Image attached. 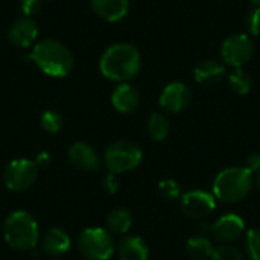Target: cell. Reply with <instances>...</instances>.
Returning a JSON list of instances; mask_svg holds the SVG:
<instances>
[{"mask_svg": "<svg viewBox=\"0 0 260 260\" xmlns=\"http://www.w3.org/2000/svg\"><path fill=\"white\" fill-rule=\"evenodd\" d=\"M140 64V52L134 44L117 43L102 53L99 59V70L111 81L126 82L139 73Z\"/></svg>", "mask_w": 260, "mask_h": 260, "instance_id": "6da1fadb", "label": "cell"}, {"mask_svg": "<svg viewBox=\"0 0 260 260\" xmlns=\"http://www.w3.org/2000/svg\"><path fill=\"white\" fill-rule=\"evenodd\" d=\"M35 66L52 78H64L73 67V55L62 43L56 40H43L37 43L27 56Z\"/></svg>", "mask_w": 260, "mask_h": 260, "instance_id": "7a4b0ae2", "label": "cell"}, {"mask_svg": "<svg viewBox=\"0 0 260 260\" xmlns=\"http://www.w3.org/2000/svg\"><path fill=\"white\" fill-rule=\"evenodd\" d=\"M5 242L20 251H30L38 242V225L32 215L24 210L11 213L3 224Z\"/></svg>", "mask_w": 260, "mask_h": 260, "instance_id": "3957f363", "label": "cell"}, {"mask_svg": "<svg viewBox=\"0 0 260 260\" xmlns=\"http://www.w3.org/2000/svg\"><path fill=\"white\" fill-rule=\"evenodd\" d=\"M253 187V174L245 168H229L218 174L213 193L218 200L233 204L244 200Z\"/></svg>", "mask_w": 260, "mask_h": 260, "instance_id": "277c9868", "label": "cell"}, {"mask_svg": "<svg viewBox=\"0 0 260 260\" xmlns=\"http://www.w3.org/2000/svg\"><path fill=\"white\" fill-rule=\"evenodd\" d=\"M104 160L110 172H128L140 165L142 149L137 143L131 140H117L105 149Z\"/></svg>", "mask_w": 260, "mask_h": 260, "instance_id": "5b68a950", "label": "cell"}, {"mask_svg": "<svg viewBox=\"0 0 260 260\" xmlns=\"http://www.w3.org/2000/svg\"><path fill=\"white\" fill-rule=\"evenodd\" d=\"M78 248L88 260H108L114 253V241L104 229H87L78 239Z\"/></svg>", "mask_w": 260, "mask_h": 260, "instance_id": "8992f818", "label": "cell"}, {"mask_svg": "<svg viewBox=\"0 0 260 260\" xmlns=\"http://www.w3.org/2000/svg\"><path fill=\"white\" fill-rule=\"evenodd\" d=\"M38 175V166L27 158L12 160L3 171V183L9 190L21 192L29 189Z\"/></svg>", "mask_w": 260, "mask_h": 260, "instance_id": "52a82bcc", "label": "cell"}, {"mask_svg": "<svg viewBox=\"0 0 260 260\" xmlns=\"http://www.w3.org/2000/svg\"><path fill=\"white\" fill-rule=\"evenodd\" d=\"M254 53L253 41L245 34H233L227 37L221 47V56L222 59L233 66L235 69H239L245 66Z\"/></svg>", "mask_w": 260, "mask_h": 260, "instance_id": "ba28073f", "label": "cell"}, {"mask_svg": "<svg viewBox=\"0 0 260 260\" xmlns=\"http://www.w3.org/2000/svg\"><path fill=\"white\" fill-rule=\"evenodd\" d=\"M215 207V197L204 190H193L181 197V210L192 219H203L209 216Z\"/></svg>", "mask_w": 260, "mask_h": 260, "instance_id": "9c48e42d", "label": "cell"}, {"mask_svg": "<svg viewBox=\"0 0 260 260\" xmlns=\"http://www.w3.org/2000/svg\"><path fill=\"white\" fill-rule=\"evenodd\" d=\"M203 229H207L216 241L219 242H233L236 241L242 233H244V221L241 216L238 215H224L222 218H219L213 225H209V227H203Z\"/></svg>", "mask_w": 260, "mask_h": 260, "instance_id": "30bf717a", "label": "cell"}, {"mask_svg": "<svg viewBox=\"0 0 260 260\" xmlns=\"http://www.w3.org/2000/svg\"><path fill=\"white\" fill-rule=\"evenodd\" d=\"M190 101V90L183 82H172L169 84L161 96H160V107L168 113H180L183 111Z\"/></svg>", "mask_w": 260, "mask_h": 260, "instance_id": "8fae6325", "label": "cell"}, {"mask_svg": "<svg viewBox=\"0 0 260 260\" xmlns=\"http://www.w3.org/2000/svg\"><path fill=\"white\" fill-rule=\"evenodd\" d=\"M9 41L21 49L30 47L38 37V26L32 17H20L9 27Z\"/></svg>", "mask_w": 260, "mask_h": 260, "instance_id": "7c38bea8", "label": "cell"}, {"mask_svg": "<svg viewBox=\"0 0 260 260\" xmlns=\"http://www.w3.org/2000/svg\"><path fill=\"white\" fill-rule=\"evenodd\" d=\"M69 160L76 169L84 172H94L101 166V160L96 151L84 142H76L70 146Z\"/></svg>", "mask_w": 260, "mask_h": 260, "instance_id": "4fadbf2b", "label": "cell"}, {"mask_svg": "<svg viewBox=\"0 0 260 260\" xmlns=\"http://www.w3.org/2000/svg\"><path fill=\"white\" fill-rule=\"evenodd\" d=\"M139 91L126 82L119 84L111 94V104L120 113H133L139 107Z\"/></svg>", "mask_w": 260, "mask_h": 260, "instance_id": "5bb4252c", "label": "cell"}, {"mask_svg": "<svg viewBox=\"0 0 260 260\" xmlns=\"http://www.w3.org/2000/svg\"><path fill=\"white\" fill-rule=\"evenodd\" d=\"M70 248V236L62 229H50L41 238V250L49 256H61Z\"/></svg>", "mask_w": 260, "mask_h": 260, "instance_id": "9a60e30c", "label": "cell"}, {"mask_svg": "<svg viewBox=\"0 0 260 260\" xmlns=\"http://www.w3.org/2000/svg\"><path fill=\"white\" fill-rule=\"evenodd\" d=\"M128 0H91L93 11L107 21H119L128 12Z\"/></svg>", "mask_w": 260, "mask_h": 260, "instance_id": "2e32d148", "label": "cell"}, {"mask_svg": "<svg viewBox=\"0 0 260 260\" xmlns=\"http://www.w3.org/2000/svg\"><path fill=\"white\" fill-rule=\"evenodd\" d=\"M224 73H225V67L215 59H206L200 62L193 70L195 81L204 85L218 84L224 78Z\"/></svg>", "mask_w": 260, "mask_h": 260, "instance_id": "e0dca14e", "label": "cell"}, {"mask_svg": "<svg viewBox=\"0 0 260 260\" xmlns=\"http://www.w3.org/2000/svg\"><path fill=\"white\" fill-rule=\"evenodd\" d=\"M120 260H148V247L137 236H126L119 244Z\"/></svg>", "mask_w": 260, "mask_h": 260, "instance_id": "ac0fdd59", "label": "cell"}, {"mask_svg": "<svg viewBox=\"0 0 260 260\" xmlns=\"http://www.w3.org/2000/svg\"><path fill=\"white\" fill-rule=\"evenodd\" d=\"M186 251L189 257L193 260H207L213 254V245L207 238L203 236H195L190 238L186 244Z\"/></svg>", "mask_w": 260, "mask_h": 260, "instance_id": "d6986e66", "label": "cell"}, {"mask_svg": "<svg viewBox=\"0 0 260 260\" xmlns=\"http://www.w3.org/2000/svg\"><path fill=\"white\" fill-rule=\"evenodd\" d=\"M131 224H133V216L125 209H116L107 218L108 230L111 233H114V235H123V233H126L131 229Z\"/></svg>", "mask_w": 260, "mask_h": 260, "instance_id": "ffe728a7", "label": "cell"}, {"mask_svg": "<svg viewBox=\"0 0 260 260\" xmlns=\"http://www.w3.org/2000/svg\"><path fill=\"white\" fill-rule=\"evenodd\" d=\"M169 129H171V125H169V120L166 116H163L160 113L151 114L149 122H148V134L151 136L152 140H155V142L165 140L169 136Z\"/></svg>", "mask_w": 260, "mask_h": 260, "instance_id": "44dd1931", "label": "cell"}, {"mask_svg": "<svg viewBox=\"0 0 260 260\" xmlns=\"http://www.w3.org/2000/svg\"><path fill=\"white\" fill-rule=\"evenodd\" d=\"M230 88L238 94H247L251 90V76L242 69H235L229 76Z\"/></svg>", "mask_w": 260, "mask_h": 260, "instance_id": "7402d4cb", "label": "cell"}, {"mask_svg": "<svg viewBox=\"0 0 260 260\" xmlns=\"http://www.w3.org/2000/svg\"><path fill=\"white\" fill-rule=\"evenodd\" d=\"M40 122H41V128H43L44 131L50 133V134L58 133V131L61 129V126H62V119H61V116H59L56 111H50V110L43 113Z\"/></svg>", "mask_w": 260, "mask_h": 260, "instance_id": "603a6c76", "label": "cell"}, {"mask_svg": "<svg viewBox=\"0 0 260 260\" xmlns=\"http://www.w3.org/2000/svg\"><path fill=\"white\" fill-rule=\"evenodd\" d=\"M158 190H160L161 197L166 198V200H177V198H180V195H181L180 186H178V183L174 181V180H163V181H160Z\"/></svg>", "mask_w": 260, "mask_h": 260, "instance_id": "cb8c5ba5", "label": "cell"}, {"mask_svg": "<svg viewBox=\"0 0 260 260\" xmlns=\"http://www.w3.org/2000/svg\"><path fill=\"white\" fill-rule=\"evenodd\" d=\"M247 250L253 260H260V230H250L247 233Z\"/></svg>", "mask_w": 260, "mask_h": 260, "instance_id": "d4e9b609", "label": "cell"}, {"mask_svg": "<svg viewBox=\"0 0 260 260\" xmlns=\"http://www.w3.org/2000/svg\"><path fill=\"white\" fill-rule=\"evenodd\" d=\"M212 260H244L242 254L233 247H219L213 251Z\"/></svg>", "mask_w": 260, "mask_h": 260, "instance_id": "484cf974", "label": "cell"}, {"mask_svg": "<svg viewBox=\"0 0 260 260\" xmlns=\"http://www.w3.org/2000/svg\"><path fill=\"white\" fill-rule=\"evenodd\" d=\"M247 27H248L250 34L260 35V8H254L247 15Z\"/></svg>", "mask_w": 260, "mask_h": 260, "instance_id": "4316f807", "label": "cell"}, {"mask_svg": "<svg viewBox=\"0 0 260 260\" xmlns=\"http://www.w3.org/2000/svg\"><path fill=\"white\" fill-rule=\"evenodd\" d=\"M41 8V0H20V9L24 17H32Z\"/></svg>", "mask_w": 260, "mask_h": 260, "instance_id": "83f0119b", "label": "cell"}, {"mask_svg": "<svg viewBox=\"0 0 260 260\" xmlns=\"http://www.w3.org/2000/svg\"><path fill=\"white\" fill-rule=\"evenodd\" d=\"M102 187L105 192L108 193H116L117 189H119V178H117V174H113L110 172L108 175H105L102 178Z\"/></svg>", "mask_w": 260, "mask_h": 260, "instance_id": "f1b7e54d", "label": "cell"}, {"mask_svg": "<svg viewBox=\"0 0 260 260\" xmlns=\"http://www.w3.org/2000/svg\"><path fill=\"white\" fill-rule=\"evenodd\" d=\"M247 171H250L251 174H257L260 171V154H251L247 158Z\"/></svg>", "mask_w": 260, "mask_h": 260, "instance_id": "f546056e", "label": "cell"}, {"mask_svg": "<svg viewBox=\"0 0 260 260\" xmlns=\"http://www.w3.org/2000/svg\"><path fill=\"white\" fill-rule=\"evenodd\" d=\"M49 160H50V155H49L47 152H40V154L37 155V158H35V163H37V166H38V165L44 166V165L49 163Z\"/></svg>", "mask_w": 260, "mask_h": 260, "instance_id": "4dcf8cb0", "label": "cell"}, {"mask_svg": "<svg viewBox=\"0 0 260 260\" xmlns=\"http://www.w3.org/2000/svg\"><path fill=\"white\" fill-rule=\"evenodd\" d=\"M256 184H257V187H259L260 190V171L256 174Z\"/></svg>", "mask_w": 260, "mask_h": 260, "instance_id": "1f68e13d", "label": "cell"}, {"mask_svg": "<svg viewBox=\"0 0 260 260\" xmlns=\"http://www.w3.org/2000/svg\"><path fill=\"white\" fill-rule=\"evenodd\" d=\"M250 2H251L256 8H260V0H250Z\"/></svg>", "mask_w": 260, "mask_h": 260, "instance_id": "d6a6232c", "label": "cell"}]
</instances>
